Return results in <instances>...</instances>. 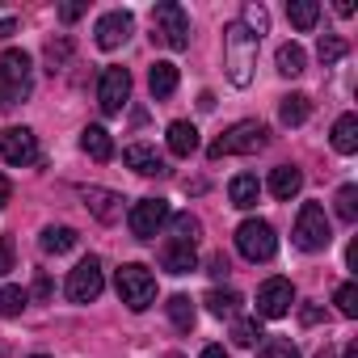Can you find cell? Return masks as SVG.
I'll return each instance as SVG.
<instances>
[{
	"label": "cell",
	"mask_w": 358,
	"mask_h": 358,
	"mask_svg": "<svg viewBox=\"0 0 358 358\" xmlns=\"http://www.w3.org/2000/svg\"><path fill=\"white\" fill-rule=\"evenodd\" d=\"M224 68H228V80L236 89H245L253 80V68H257V38L241 26V22H228L224 26Z\"/></svg>",
	"instance_id": "1"
},
{
	"label": "cell",
	"mask_w": 358,
	"mask_h": 358,
	"mask_svg": "<svg viewBox=\"0 0 358 358\" xmlns=\"http://www.w3.org/2000/svg\"><path fill=\"white\" fill-rule=\"evenodd\" d=\"M34 89V64L26 51H5L0 55V106H17Z\"/></svg>",
	"instance_id": "2"
},
{
	"label": "cell",
	"mask_w": 358,
	"mask_h": 358,
	"mask_svg": "<svg viewBox=\"0 0 358 358\" xmlns=\"http://www.w3.org/2000/svg\"><path fill=\"white\" fill-rule=\"evenodd\" d=\"M270 143V131L257 122V118H245V122H232L215 143H211V160H220V156H253V152H262Z\"/></svg>",
	"instance_id": "3"
},
{
	"label": "cell",
	"mask_w": 358,
	"mask_h": 358,
	"mask_svg": "<svg viewBox=\"0 0 358 358\" xmlns=\"http://www.w3.org/2000/svg\"><path fill=\"white\" fill-rule=\"evenodd\" d=\"M152 38L164 43L169 51H186L190 47V17L182 5H173V0H164V5L152 9Z\"/></svg>",
	"instance_id": "4"
},
{
	"label": "cell",
	"mask_w": 358,
	"mask_h": 358,
	"mask_svg": "<svg viewBox=\"0 0 358 358\" xmlns=\"http://www.w3.org/2000/svg\"><path fill=\"white\" fill-rule=\"evenodd\" d=\"M114 287H118V299H122L131 312H148V308L156 303V278H152V270L139 266V262L122 266L118 278H114Z\"/></svg>",
	"instance_id": "5"
},
{
	"label": "cell",
	"mask_w": 358,
	"mask_h": 358,
	"mask_svg": "<svg viewBox=\"0 0 358 358\" xmlns=\"http://www.w3.org/2000/svg\"><path fill=\"white\" fill-rule=\"evenodd\" d=\"M329 241H333V224H329L324 207L320 203H303L299 215H295V245L303 253H320V249H329Z\"/></svg>",
	"instance_id": "6"
},
{
	"label": "cell",
	"mask_w": 358,
	"mask_h": 358,
	"mask_svg": "<svg viewBox=\"0 0 358 358\" xmlns=\"http://www.w3.org/2000/svg\"><path fill=\"white\" fill-rule=\"evenodd\" d=\"M236 249H241L245 262H270L274 249H278V236L266 220H245L236 228Z\"/></svg>",
	"instance_id": "7"
},
{
	"label": "cell",
	"mask_w": 358,
	"mask_h": 358,
	"mask_svg": "<svg viewBox=\"0 0 358 358\" xmlns=\"http://www.w3.org/2000/svg\"><path fill=\"white\" fill-rule=\"evenodd\" d=\"M68 299L72 303H93L101 291H106V270H101V262L97 257H85V262H76V270L68 274Z\"/></svg>",
	"instance_id": "8"
},
{
	"label": "cell",
	"mask_w": 358,
	"mask_h": 358,
	"mask_svg": "<svg viewBox=\"0 0 358 358\" xmlns=\"http://www.w3.org/2000/svg\"><path fill=\"white\" fill-rule=\"evenodd\" d=\"M164 224H169V203H164V199H139V203L127 211V228H131V236H139V241H152Z\"/></svg>",
	"instance_id": "9"
},
{
	"label": "cell",
	"mask_w": 358,
	"mask_h": 358,
	"mask_svg": "<svg viewBox=\"0 0 358 358\" xmlns=\"http://www.w3.org/2000/svg\"><path fill=\"white\" fill-rule=\"evenodd\" d=\"M131 101V72L127 68H106L97 80V106L101 114H122V106Z\"/></svg>",
	"instance_id": "10"
},
{
	"label": "cell",
	"mask_w": 358,
	"mask_h": 358,
	"mask_svg": "<svg viewBox=\"0 0 358 358\" xmlns=\"http://www.w3.org/2000/svg\"><path fill=\"white\" fill-rule=\"evenodd\" d=\"M295 308V287L291 278H266L262 291H257V316L262 320H278Z\"/></svg>",
	"instance_id": "11"
},
{
	"label": "cell",
	"mask_w": 358,
	"mask_h": 358,
	"mask_svg": "<svg viewBox=\"0 0 358 358\" xmlns=\"http://www.w3.org/2000/svg\"><path fill=\"white\" fill-rule=\"evenodd\" d=\"M0 156H5L13 169H26L38 160V139L30 127H9L5 135H0Z\"/></svg>",
	"instance_id": "12"
},
{
	"label": "cell",
	"mask_w": 358,
	"mask_h": 358,
	"mask_svg": "<svg viewBox=\"0 0 358 358\" xmlns=\"http://www.w3.org/2000/svg\"><path fill=\"white\" fill-rule=\"evenodd\" d=\"M131 30H135V17H131L127 9L106 13V17H97V26H93V34H97V47H101V51H118V47L131 38Z\"/></svg>",
	"instance_id": "13"
},
{
	"label": "cell",
	"mask_w": 358,
	"mask_h": 358,
	"mask_svg": "<svg viewBox=\"0 0 358 358\" xmlns=\"http://www.w3.org/2000/svg\"><path fill=\"white\" fill-rule=\"evenodd\" d=\"M80 199L89 203V211H93L101 224H114V220H122V194H114V190H101V186H85V190H80Z\"/></svg>",
	"instance_id": "14"
},
{
	"label": "cell",
	"mask_w": 358,
	"mask_h": 358,
	"mask_svg": "<svg viewBox=\"0 0 358 358\" xmlns=\"http://www.w3.org/2000/svg\"><path fill=\"white\" fill-rule=\"evenodd\" d=\"M160 266H164L169 274H190V270H199V253H194V245L164 241V245H160Z\"/></svg>",
	"instance_id": "15"
},
{
	"label": "cell",
	"mask_w": 358,
	"mask_h": 358,
	"mask_svg": "<svg viewBox=\"0 0 358 358\" xmlns=\"http://www.w3.org/2000/svg\"><path fill=\"white\" fill-rule=\"evenodd\" d=\"M122 164L127 169H135V173H143V177H160V173H169V164L156 156V148H148V143H131L127 152H122Z\"/></svg>",
	"instance_id": "16"
},
{
	"label": "cell",
	"mask_w": 358,
	"mask_h": 358,
	"mask_svg": "<svg viewBox=\"0 0 358 358\" xmlns=\"http://www.w3.org/2000/svg\"><path fill=\"white\" fill-rule=\"evenodd\" d=\"M299 190H303V173H299L295 164H278V169L270 173V194H274L278 203H291Z\"/></svg>",
	"instance_id": "17"
},
{
	"label": "cell",
	"mask_w": 358,
	"mask_h": 358,
	"mask_svg": "<svg viewBox=\"0 0 358 358\" xmlns=\"http://www.w3.org/2000/svg\"><path fill=\"white\" fill-rule=\"evenodd\" d=\"M228 199H232V207L253 211V207H257V199H262V182H257L253 173H236L232 182H228Z\"/></svg>",
	"instance_id": "18"
},
{
	"label": "cell",
	"mask_w": 358,
	"mask_h": 358,
	"mask_svg": "<svg viewBox=\"0 0 358 358\" xmlns=\"http://www.w3.org/2000/svg\"><path fill=\"white\" fill-rule=\"evenodd\" d=\"M169 152L173 156H194L199 152V127L194 122H186V118H177V122H169Z\"/></svg>",
	"instance_id": "19"
},
{
	"label": "cell",
	"mask_w": 358,
	"mask_h": 358,
	"mask_svg": "<svg viewBox=\"0 0 358 358\" xmlns=\"http://www.w3.org/2000/svg\"><path fill=\"white\" fill-rule=\"evenodd\" d=\"M333 152H341V156H354L358 152V114H341L337 122H333Z\"/></svg>",
	"instance_id": "20"
},
{
	"label": "cell",
	"mask_w": 358,
	"mask_h": 358,
	"mask_svg": "<svg viewBox=\"0 0 358 358\" xmlns=\"http://www.w3.org/2000/svg\"><path fill=\"white\" fill-rule=\"evenodd\" d=\"M287 22H291L299 34H308V30H316V22H320V5H316V0H287Z\"/></svg>",
	"instance_id": "21"
},
{
	"label": "cell",
	"mask_w": 358,
	"mask_h": 358,
	"mask_svg": "<svg viewBox=\"0 0 358 358\" xmlns=\"http://www.w3.org/2000/svg\"><path fill=\"white\" fill-rule=\"evenodd\" d=\"M148 89H152L156 101H160V97H173V89H177V64H169V59L152 64V72H148Z\"/></svg>",
	"instance_id": "22"
},
{
	"label": "cell",
	"mask_w": 358,
	"mask_h": 358,
	"mask_svg": "<svg viewBox=\"0 0 358 358\" xmlns=\"http://www.w3.org/2000/svg\"><path fill=\"white\" fill-rule=\"evenodd\" d=\"M203 303H207V312H211V316H220V320H236L245 299H241L236 291H220V287H215V291H207V299H203Z\"/></svg>",
	"instance_id": "23"
},
{
	"label": "cell",
	"mask_w": 358,
	"mask_h": 358,
	"mask_svg": "<svg viewBox=\"0 0 358 358\" xmlns=\"http://www.w3.org/2000/svg\"><path fill=\"white\" fill-rule=\"evenodd\" d=\"M80 148H85L93 160H110V156H114V139H110L106 127H85V131H80Z\"/></svg>",
	"instance_id": "24"
},
{
	"label": "cell",
	"mask_w": 358,
	"mask_h": 358,
	"mask_svg": "<svg viewBox=\"0 0 358 358\" xmlns=\"http://www.w3.org/2000/svg\"><path fill=\"white\" fill-rule=\"evenodd\" d=\"M76 228H68V224H51V228H43V236H38V245H43V253H68V249H76Z\"/></svg>",
	"instance_id": "25"
},
{
	"label": "cell",
	"mask_w": 358,
	"mask_h": 358,
	"mask_svg": "<svg viewBox=\"0 0 358 358\" xmlns=\"http://www.w3.org/2000/svg\"><path fill=\"white\" fill-rule=\"evenodd\" d=\"M308 114H312V101H308L303 93H287V97H282V106H278L282 127H303V122H308Z\"/></svg>",
	"instance_id": "26"
},
{
	"label": "cell",
	"mask_w": 358,
	"mask_h": 358,
	"mask_svg": "<svg viewBox=\"0 0 358 358\" xmlns=\"http://www.w3.org/2000/svg\"><path fill=\"white\" fill-rule=\"evenodd\" d=\"M164 308H169V320H173V329H182V333H190V329H194L199 312H194V299H190V295H173Z\"/></svg>",
	"instance_id": "27"
},
{
	"label": "cell",
	"mask_w": 358,
	"mask_h": 358,
	"mask_svg": "<svg viewBox=\"0 0 358 358\" xmlns=\"http://www.w3.org/2000/svg\"><path fill=\"white\" fill-rule=\"evenodd\" d=\"M274 64H278V72H282V76H299V72L308 68V51H303L299 43H282V47H278V55H274Z\"/></svg>",
	"instance_id": "28"
},
{
	"label": "cell",
	"mask_w": 358,
	"mask_h": 358,
	"mask_svg": "<svg viewBox=\"0 0 358 358\" xmlns=\"http://www.w3.org/2000/svg\"><path fill=\"white\" fill-rule=\"evenodd\" d=\"M169 224H173V236H169V241L199 245V236H203V224H199L194 215H169Z\"/></svg>",
	"instance_id": "29"
},
{
	"label": "cell",
	"mask_w": 358,
	"mask_h": 358,
	"mask_svg": "<svg viewBox=\"0 0 358 358\" xmlns=\"http://www.w3.org/2000/svg\"><path fill=\"white\" fill-rule=\"evenodd\" d=\"M26 303H30L26 287H0V316H22Z\"/></svg>",
	"instance_id": "30"
},
{
	"label": "cell",
	"mask_w": 358,
	"mask_h": 358,
	"mask_svg": "<svg viewBox=\"0 0 358 358\" xmlns=\"http://www.w3.org/2000/svg\"><path fill=\"white\" fill-rule=\"evenodd\" d=\"M241 26L262 43V34L270 30V13H266V5H245V9H241Z\"/></svg>",
	"instance_id": "31"
},
{
	"label": "cell",
	"mask_w": 358,
	"mask_h": 358,
	"mask_svg": "<svg viewBox=\"0 0 358 358\" xmlns=\"http://www.w3.org/2000/svg\"><path fill=\"white\" fill-rule=\"evenodd\" d=\"M333 203H337V220L341 224H354L358 220V186H341Z\"/></svg>",
	"instance_id": "32"
},
{
	"label": "cell",
	"mask_w": 358,
	"mask_h": 358,
	"mask_svg": "<svg viewBox=\"0 0 358 358\" xmlns=\"http://www.w3.org/2000/svg\"><path fill=\"white\" fill-rule=\"evenodd\" d=\"M316 55H320V64H341V59H345V38H337V34H320Z\"/></svg>",
	"instance_id": "33"
},
{
	"label": "cell",
	"mask_w": 358,
	"mask_h": 358,
	"mask_svg": "<svg viewBox=\"0 0 358 358\" xmlns=\"http://www.w3.org/2000/svg\"><path fill=\"white\" fill-rule=\"evenodd\" d=\"M232 341H236V345H257V341H262V324H257V316L236 320V324H232Z\"/></svg>",
	"instance_id": "34"
},
{
	"label": "cell",
	"mask_w": 358,
	"mask_h": 358,
	"mask_svg": "<svg viewBox=\"0 0 358 358\" xmlns=\"http://www.w3.org/2000/svg\"><path fill=\"white\" fill-rule=\"evenodd\" d=\"M333 303H337L341 316H358V287H354V282H341L337 295H333Z\"/></svg>",
	"instance_id": "35"
},
{
	"label": "cell",
	"mask_w": 358,
	"mask_h": 358,
	"mask_svg": "<svg viewBox=\"0 0 358 358\" xmlns=\"http://www.w3.org/2000/svg\"><path fill=\"white\" fill-rule=\"evenodd\" d=\"M262 358H299V350L282 337H270V341H262Z\"/></svg>",
	"instance_id": "36"
},
{
	"label": "cell",
	"mask_w": 358,
	"mask_h": 358,
	"mask_svg": "<svg viewBox=\"0 0 358 358\" xmlns=\"http://www.w3.org/2000/svg\"><path fill=\"white\" fill-rule=\"evenodd\" d=\"M68 51H72V43H68V38H59V43H51V47H47V64H51V72H59V68H64Z\"/></svg>",
	"instance_id": "37"
},
{
	"label": "cell",
	"mask_w": 358,
	"mask_h": 358,
	"mask_svg": "<svg viewBox=\"0 0 358 358\" xmlns=\"http://www.w3.org/2000/svg\"><path fill=\"white\" fill-rule=\"evenodd\" d=\"M9 270H13V241L0 236V278H5Z\"/></svg>",
	"instance_id": "38"
},
{
	"label": "cell",
	"mask_w": 358,
	"mask_h": 358,
	"mask_svg": "<svg viewBox=\"0 0 358 358\" xmlns=\"http://www.w3.org/2000/svg\"><path fill=\"white\" fill-rule=\"evenodd\" d=\"M207 270H211V274H215V278H224V274H228V270H232V266H228V257H224V253H215V257H211V262H207Z\"/></svg>",
	"instance_id": "39"
},
{
	"label": "cell",
	"mask_w": 358,
	"mask_h": 358,
	"mask_svg": "<svg viewBox=\"0 0 358 358\" xmlns=\"http://www.w3.org/2000/svg\"><path fill=\"white\" fill-rule=\"evenodd\" d=\"M80 13H85V5H80V0H68V5L59 9V17H64V22H76Z\"/></svg>",
	"instance_id": "40"
},
{
	"label": "cell",
	"mask_w": 358,
	"mask_h": 358,
	"mask_svg": "<svg viewBox=\"0 0 358 358\" xmlns=\"http://www.w3.org/2000/svg\"><path fill=\"white\" fill-rule=\"evenodd\" d=\"M13 199V182H9V177L5 173H0V211H5V203Z\"/></svg>",
	"instance_id": "41"
},
{
	"label": "cell",
	"mask_w": 358,
	"mask_h": 358,
	"mask_svg": "<svg viewBox=\"0 0 358 358\" xmlns=\"http://www.w3.org/2000/svg\"><path fill=\"white\" fill-rule=\"evenodd\" d=\"M34 295H38V299H47V295H51V278H47V274H38V282H34Z\"/></svg>",
	"instance_id": "42"
},
{
	"label": "cell",
	"mask_w": 358,
	"mask_h": 358,
	"mask_svg": "<svg viewBox=\"0 0 358 358\" xmlns=\"http://www.w3.org/2000/svg\"><path fill=\"white\" fill-rule=\"evenodd\" d=\"M320 316H324V312H320V308H299V320H303V324H316V320H320Z\"/></svg>",
	"instance_id": "43"
},
{
	"label": "cell",
	"mask_w": 358,
	"mask_h": 358,
	"mask_svg": "<svg viewBox=\"0 0 358 358\" xmlns=\"http://www.w3.org/2000/svg\"><path fill=\"white\" fill-rule=\"evenodd\" d=\"M199 358H228V350H224V345H207Z\"/></svg>",
	"instance_id": "44"
},
{
	"label": "cell",
	"mask_w": 358,
	"mask_h": 358,
	"mask_svg": "<svg viewBox=\"0 0 358 358\" xmlns=\"http://www.w3.org/2000/svg\"><path fill=\"white\" fill-rule=\"evenodd\" d=\"M13 30H17V22H13V17H0V38H9Z\"/></svg>",
	"instance_id": "45"
},
{
	"label": "cell",
	"mask_w": 358,
	"mask_h": 358,
	"mask_svg": "<svg viewBox=\"0 0 358 358\" xmlns=\"http://www.w3.org/2000/svg\"><path fill=\"white\" fill-rule=\"evenodd\" d=\"M337 13L341 17H354V0H337Z\"/></svg>",
	"instance_id": "46"
},
{
	"label": "cell",
	"mask_w": 358,
	"mask_h": 358,
	"mask_svg": "<svg viewBox=\"0 0 358 358\" xmlns=\"http://www.w3.org/2000/svg\"><path fill=\"white\" fill-rule=\"evenodd\" d=\"M316 358H337V350H333V345H324V350H320Z\"/></svg>",
	"instance_id": "47"
},
{
	"label": "cell",
	"mask_w": 358,
	"mask_h": 358,
	"mask_svg": "<svg viewBox=\"0 0 358 358\" xmlns=\"http://www.w3.org/2000/svg\"><path fill=\"white\" fill-rule=\"evenodd\" d=\"M30 358H47V354H30Z\"/></svg>",
	"instance_id": "48"
},
{
	"label": "cell",
	"mask_w": 358,
	"mask_h": 358,
	"mask_svg": "<svg viewBox=\"0 0 358 358\" xmlns=\"http://www.w3.org/2000/svg\"><path fill=\"white\" fill-rule=\"evenodd\" d=\"M0 358H5V350H0Z\"/></svg>",
	"instance_id": "49"
}]
</instances>
